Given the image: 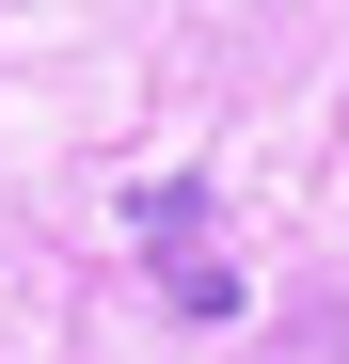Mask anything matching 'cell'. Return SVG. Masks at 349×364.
I'll list each match as a JSON object with an SVG mask.
<instances>
[{"instance_id": "6da1fadb", "label": "cell", "mask_w": 349, "mask_h": 364, "mask_svg": "<svg viewBox=\"0 0 349 364\" xmlns=\"http://www.w3.org/2000/svg\"><path fill=\"white\" fill-rule=\"evenodd\" d=\"M127 237H143V269L174 317H239V269L207 254V174H143L127 191Z\"/></svg>"}]
</instances>
